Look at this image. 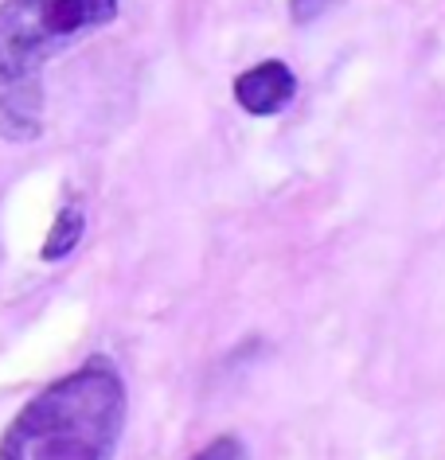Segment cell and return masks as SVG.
<instances>
[{
	"mask_svg": "<svg viewBox=\"0 0 445 460\" xmlns=\"http://www.w3.org/2000/svg\"><path fill=\"white\" fill-rule=\"evenodd\" d=\"M118 16V0H4L0 4V133L31 141L43 125V66Z\"/></svg>",
	"mask_w": 445,
	"mask_h": 460,
	"instance_id": "cell-2",
	"label": "cell"
},
{
	"mask_svg": "<svg viewBox=\"0 0 445 460\" xmlns=\"http://www.w3.org/2000/svg\"><path fill=\"white\" fill-rule=\"evenodd\" d=\"M83 230H86V211H83L78 203H67L63 211L55 215L48 238H43L40 258H43V261H63L78 243H83Z\"/></svg>",
	"mask_w": 445,
	"mask_h": 460,
	"instance_id": "cell-4",
	"label": "cell"
},
{
	"mask_svg": "<svg viewBox=\"0 0 445 460\" xmlns=\"http://www.w3.org/2000/svg\"><path fill=\"white\" fill-rule=\"evenodd\" d=\"M333 0H293V24H313Z\"/></svg>",
	"mask_w": 445,
	"mask_h": 460,
	"instance_id": "cell-6",
	"label": "cell"
},
{
	"mask_svg": "<svg viewBox=\"0 0 445 460\" xmlns=\"http://www.w3.org/2000/svg\"><path fill=\"white\" fill-rule=\"evenodd\" d=\"M129 390L110 355H90L43 386L0 437V460H113Z\"/></svg>",
	"mask_w": 445,
	"mask_h": 460,
	"instance_id": "cell-1",
	"label": "cell"
},
{
	"mask_svg": "<svg viewBox=\"0 0 445 460\" xmlns=\"http://www.w3.org/2000/svg\"><path fill=\"white\" fill-rule=\"evenodd\" d=\"M191 460H250V453H246V445L238 441L235 433H223V437H215L211 445H203Z\"/></svg>",
	"mask_w": 445,
	"mask_h": 460,
	"instance_id": "cell-5",
	"label": "cell"
},
{
	"mask_svg": "<svg viewBox=\"0 0 445 460\" xmlns=\"http://www.w3.org/2000/svg\"><path fill=\"white\" fill-rule=\"evenodd\" d=\"M235 102L254 118H273L293 102L297 94V75L289 71V63L281 59H266L258 66H250L235 78Z\"/></svg>",
	"mask_w": 445,
	"mask_h": 460,
	"instance_id": "cell-3",
	"label": "cell"
}]
</instances>
